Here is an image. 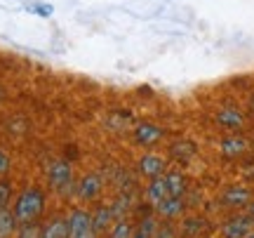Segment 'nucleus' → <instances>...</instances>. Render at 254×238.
<instances>
[{
	"label": "nucleus",
	"instance_id": "1",
	"mask_svg": "<svg viewBox=\"0 0 254 238\" xmlns=\"http://www.w3.org/2000/svg\"><path fill=\"white\" fill-rule=\"evenodd\" d=\"M14 217H17L19 224H31V222H38L40 215L45 212V193L31 186L26 191H21L14 201Z\"/></svg>",
	"mask_w": 254,
	"mask_h": 238
},
{
	"label": "nucleus",
	"instance_id": "2",
	"mask_svg": "<svg viewBox=\"0 0 254 238\" xmlns=\"http://www.w3.org/2000/svg\"><path fill=\"white\" fill-rule=\"evenodd\" d=\"M47 179H50V186H52V189L66 193L68 189H71V184H73V167H71V163H68V160H64V158L52 160L50 167H47Z\"/></svg>",
	"mask_w": 254,
	"mask_h": 238
},
{
	"label": "nucleus",
	"instance_id": "3",
	"mask_svg": "<svg viewBox=\"0 0 254 238\" xmlns=\"http://www.w3.org/2000/svg\"><path fill=\"white\" fill-rule=\"evenodd\" d=\"M163 137H165L163 128L155 125V123H139L134 128V142L141 144V147H153V144H158Z\"/></svg>",
	"mask_w": 254,
	"mask_h": 238
},
{
	"label": "nucleus",
	"instance_id": "4",
	"mask_svg": "<svg viewBox=\"0 0 254 238\" xmlns=\"http://www.w3.org/2000/svg\"><path fill=\"white\" fill-rule=\"evenodd\" d=\"M252 229H254V220L250 215H243V217H231L221 227V234H224V238H245Z\"/></svg>",
	"mask_w": 254,
	"mask_h": 238
},
{
	"label": "nucleus",
	"instance_id": "5",
	"mask_svg": "<svg viewBox=\"0 0 254 238\" xmlns=\"http://www.w3.org/2000/svg\"><path fill=\"white\" fill-rule=\"evenodd\" d=\"M101 191V179L97 174H85L80 182H78V198L80 201H94Z\"/></svg>",
	"mask_w": 254,
	"mask_h": 238
},
{
	"label": "nucleus",
	"instance_id": "6",
	"mask_svg": "<svg viewBox=\"0 0 254 238\" xmlns=\"http://www.w3.org/2000/svg\"><path fill=\"white\" fill-rule=\"evenodd\" d=\"M155 212H158L160 217H165V220H174V217H179V215L184 212L182 196H167V198H163V201L155 205Z\"/></svg>",
	"mask_w": 254,
	"mask_h": 238
},
{
	"label": "nucleus",
	"instance_id": "7",
	"mask_svg": "<svg viewBox=\"0 0 254 238\" xmlns=\"http://www.w3.org/2000/svg\"><path fill=\"white\" fill-rule=\"evenodd\" d=\"M221 203H224V205H233V208L250 205V203H252V191L245 189V186H231L228 191H224Z\"/></svg>",
	"mask_w": 254,
	"mask_h": 238
},
{
	"label": "nucleus",
	"instance_id": "8",
	"mask_svg": "<svg viewBox=\"0 0 254 238\" xmlns=\"http://www.w3.org/2000/svg\"><path fill=\"white\" fill-rule=\"evenodd\" d=\"M217 123L226 130H240L245 125V116L238 109H233V106H224V109L217 113Z\"/></svg>",
	"mask_w": 254,
	"mask_h": 238
},
{
	"label": "nucleus",
	"instance_id": "9",
	"mask_svg": "<svg viewBox=\"0 0 254 238\" xmlns=\"http://www.w3.org/2000/svg\"><path fill=\"white\" fill-rule=\"evenodd\" d=\"M139 170H141V174H146V177H160V174L165 172V158L158 156V154H146L141 160H139Z\"/></svg>",
	"mask_w": 254,
	"mask_h": 238
},
{
	"label": "nucleus",
	"instance_id": "10",
	"mask_svg": "<svg viewBox=\"0 0 254 238\" xmlns=\"http://www.w3.org/2000/svg\"><path fill=\"white\" fill-rule=\"evenodd\" d=\"M113 220H116L113 208H106V205L97 208L94 215H92V229H94V234H104V231H109L111 224H113Z\"/></svg>",
	"mask_w": 254,
	"mask_h": 238
},
{
	"label": "nucleus",
	"instance_id": "11",
	"mask_svg": "<svg viewBox=\"0 0 254 238\" xmlns=\"http://www.w3.org/2000/svg\"><path fill=\"white\" fill-rule=\"evenodd\" d=\"M163 198H167V184H165V174H160V177H153L151 184L146 186V203H151L155 208Z\"/></svg>",
	"mask_w": 254,
	"mask_h": 238
},
{
	"label": "nucleus",
	"instance_id": "12",
	"mask_svg": "<svg viewBox=\"0 0 254 238\" xmlns=\"http://www.w3.org/2000/svg\"><path fill=\"white\" fill-rule=\"evenodd\" d=\"M40 238H68V220L55 217L50 224H45V229L40 231Z\"/></svg>",
	"mask_w": 254,
	"mask_h": 238
},
{
	"label": "nucleus",
	"instance_id": "13",
	"mask_svg": "<svg viewBox=\"0 0 254 238\" xmlns=\"http://www.w3.org/2000/svg\"><path fill=\"white\" fill-rule=\"evenodd\" d=\"M250 149V142L245 137H226L221 142V154L224 156H240Z\"/></svg>",
	"mask_w": 254,
	"mask_h": 238
},
{
	"label": "nucleus",
	"instance_id": "14",
	"mask_svg": "<svg viewBox=\"0 0 254 238\" xmlns=\"http://www.w3.org/2000/svg\"><path fill=\"white\" fill-rule=\"evenodd\" d=\"M17 217L7 208H0V238H12L17 231Z\"/></svg>",
	"mask_w": 254,
	"mask_h": 238
},
{
	"label": "nucleus",
	"instance_id": "15",
	"mask_svg": "<svg viewBox=\"0 0 254 238\" xmlns=\"http://www.w3.org/2000/svg\"><path fill=\"white\" fill-rule=\"evenodd\" d=\"M165 184H167V196H184L186 191V177L182 172H167Z\"/></svg>",
	"mask_w": 254,
	"mask_h": 238
},
{
	"label": "nucleus",
	"instance_id": "16",
	"mask_svg": "<svg viewBox=\"0 0 254 238\" xmlns=\"http://www.w3.org/2000/svg\"><path fill=\"white\" fill-rule=\"evenodd\" d=\"M155 227H158V222H155L153 217H146V220L134 229V236L132 238H153Z\"/></svg>",
	"mask_w": 254,
	"mask_h": 238
},
{
	"label": "nucleus",
	"instance_id": "17",
	"mask_svg": "<svg viewBox=\"0 0 254 238\" xmlns=\"http://www.w3.org/2000/svg\"><path fill=\"white\" fill-rule=\"evenodd\" d=\"M134 236V229H132V224L125 220H120L113 224V229H111V238H132Z\"/></svg>",
	"mask_w": 254,
	"mask_h": 238
},
{
	"label": "nucleus",
	"instance_id": "18",
	"mask_svg": "<svg viewBox=\"0 0 254 238\" xmlns=\"http://www.w3.org/2000/svg\"><path fill=\"white\" fill-rule=\"evenodd\" d=\"M40 227H38V222H31V224H21V229H19V236L17 238H40Z\"/></svg>",
	"mask_w": 254,
	"mask_h": 238
},
{
	"label": "nucleus",
	"instance_id": "19",
	"mask_svg": "<svg viewBox=\"0 0 254 238\" xmlns=\"http://www.w3.org/2000/svg\"><path fill=\"white\" fill-rule=\"evenodd\" d=\"M153 238H177V229H174L170 222H165V224H158L153 231Z\"/></svg>",
	"mask_w": 254,
	"mask_h": 238
},
{
	"label": "nucleus",
	"instance_id": "20",
	"mask_svg": "<svg viewBox=\"0 0 254 238\" xmlns=\"http://www.w3.org/2000/svg\"><path fill=\"white\" fill-rule=\"evenodd\" d=\"M12 201V186L7 182H0V208H7Z\"/></svg>",
	"mask_w": 254,
	"mask_h": 238
},
{
	"label": "nucleus",
	"instance_id": "21",
	"mask_svg": "<svg viewBox=\"0 0 254 238\" xmlns=\"http://www.w3.org/2000/svg\"><path fill=\"white\" fill-rule=\"evenodd\" d=\"M198 229H202V222H200L198 217H193V222L186 220V227H184V234H186V236H195Z\"/></svg>",
	"mask_w": 254,
	"mask_h": 238
},
{
	"label": "nucleus",
	"instance_id": "22",
	"mask_svg": "<svg viewBox=\"0 0 254 238\" xmlns=\"http://www.w3.org/2000/svg\"><path fill=\"white\" fill-rule=\"evenodd\" d=\"M9 165H12V160H9V156L5 154V151H0V177L2 174L9 172Z\"/></svg>",
	"mask_w": 254,
	"mask_h": 238
},
{
	"label": "nucleus",
	"instance_id": "23",
	"mask_svg": "<svg viewBox=\"0 0 254 238\" xmlns=\"http://www.w3.org/2000/svg\"><path fill=\"white\" fill-rule=\"evenodd\" d=\"M247 212H250V217H252V220H254V201L250 203V205H247Z\"/></svg>",
	"mask_w": 254,
	"mask_h": 238
},
{
	"label": "nucleus",
	"instance_id": "24",
	"mask_svg": "<svg viewBox=\"0 0 254 238\" xmlns=\"http://www.w3.org/2000/svg\"><path fill=\"white\" fill-rule=\"evenodd\" d=\"M245 238H254V231H250V234H247V236Z\"/></svg>",
	"mask_w": 254,
	"mask_h": 238
}]
</instances>
